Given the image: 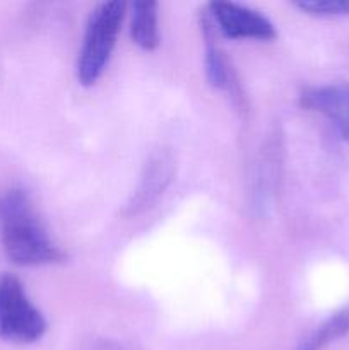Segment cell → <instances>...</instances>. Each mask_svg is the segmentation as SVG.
Listing matches in <instances>:
<instances>
[{
    "label": "cell",
    "mask_w": 349,
    "mask_h": 350,
    "mask_svg": "<svg viewBox=\"0 0 349 350\" xmlns=\"http://www.w3.org/2000/svg\"><path fill=\"white\" fill-rule=\"evenodd\" d=\"M204 38H205V75L212 88L221 89V91L229 92L235 98L242 99L240 94V84L235 77V72L229 67L228 60H226L224 53L221 48L216 44L214 38H212L211 24L204 21Z\"/></svg>",
    "instance_id": "8992f818"
},
{
    "label": "cell",
    "mask_w": 349,
    "mask_h": 350,
    "mask_svg": "<svg viewBox=\"0 0 349 350\" xmlns=\"http://www.w3.org/2000/svg\"><path fill=\"white\" fill-rule=\"evenodd\" d=\"M349 334V308L332 314L325 323H322L298 350H324L328 344L346 337Z\"/></svg>",
    "instance_id": "ba28073f"
},
{
    "label": "cell",
    "mask_w": 349,
    "mask_h": 350,
    "mask_svg": "<svg viewBox=\"0 0 349 350\" xmlns=\"http://www.w3.org/2000/svg\"><path fill=\"white\" fill-rule=\"evenodd\" d=\"M300 105L331 120L341 139L349 144V82L307 89Z\"/></svg>",
    "instance_id": "5b68a950"
},
{
    "label": "cell",
    "mask_w": 349,
    "mask_h": 350,
    "mask_svg": "<svg viewBox=\"0 0 349 350\" xmlns=\"http://www.w3.org/2000/svg\"><path fill=\"white\" fill-rule=\"evenodd\" d=\"M0 214L3 252L16 265H50L65 258V253L51 241L33 212L24 191L10 190L0 202Z\"/></svg>",
    "instance_id": "6da1fadb"
},
{
    "label": "cell",
    "mask_w": 349,
    "mask_h": 350,
    "mask_svg": "<svg viewBox=\"0 0 349 350\" xmlns=\"http://www.w3.org/2000/svg\"><path fill=\"white\" fill-rule=\"evenodd\" d=\"M157 2L144 0L132 5V23L130 34L133 43L146 51H153L159 46V16H157Z\"/></svg>",
    "instance_id": "52a82bcc"
},
{
    "label": "cell",
    "mask_w": 349,
    "mask_h": 350,
    "mask_svg": "<svg viewBox=\"0 0 349 350\" xmlns=\"http://www.w3.org/2000/svg\"><path fill=\"white\" fill-rule=\"evenodd\" d=\"M298 9L322 17L349 16V0H307L298 2Z\"/></svg>",
    "instance_id": "9c48e42d"
},
{
    "label": "cell",
    "mask_w": 349,
    "mask_h": 350,
    "mask_svg": "<svg viewBox=\"0 0 349 350\" xmlns=\"http://www.w3.org/2000/svg\"><path fill=\"white\" fill-rule=\"evenodd\" d=\"M47 328L43 313L31 303L21 280L10 273L0 275V337L14 344H33Z\"/></svg>",
    "instance_id": "3957f363"
},
{
    "label": "cell",
    "mask_w": 349,
    "mask_h": 350,
    "mask_svg": "<svg viewBox=\"0 0 349 350\" xmlns=\"http://www.w3.org/2000/svg\"><path fill=\"white\" fill-rule=\"evenodd\" d=\"M125 7L120 0L103 2L89 16L77 60V79L84 88H91L101 79L115 50Z\"/></svg>",
    "instance_id": "7a4b0ae2"
},
{
    "label": "cell",
    "mask_w": 349,
    "mask_h": 350,
    "mask_svg": "<svg viewBox=\"0 0 349 350\" xmlns=\"http://www.w3.org/2000/svg\"><path fill=\"white\" fill-rule=\"evenodd\" d=\"M209 14L222 36L229 40L272 41L277 36L274 24L257 10L235 2H211Z\"/></svg>",
    "instance_id": "277c9868"
}]
</instances>
